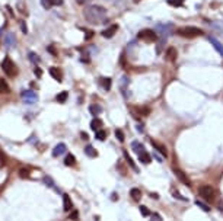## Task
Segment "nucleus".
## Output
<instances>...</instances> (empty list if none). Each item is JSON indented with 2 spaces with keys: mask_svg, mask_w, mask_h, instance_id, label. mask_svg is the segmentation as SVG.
Returning a JSON list of instances; mask_svg holds the SVG:
<instances>
[{
  "mask_svg": "<svg viewBox=\"0 0 223 221\" xmlns=\"http://www.w3.org/2000/svg\"><path fill=\"white\" fill-rule=\"evenodd\" d=\"M83 15L86 17V21L91 22V23H95V25L106 21V9L102 7V6H98V4L85 7Z\"/></svg>",
  "mask_w": 223,
  "mask_h": 221,
  "instance_id": "f257e3e1",
  "label": "nucleus"
},
{
  "mask_svg": "<svg viewBox=\"0 0 223 221\" xmlns=\"http://www.w3.org/2000/svg\"><path fill=\"white\" fill-rule=\"evenodd\" d=\"M198 194L201 196L203 199L206 201V202H213L216 199V189L215 188H211L210 185H203V186L198 188Z\"/></svg>",
  "mask_w": 223,
  "mask_h": 221,
  "instance_id": "f03ea898",
  "label": "nucleus"
},
{
  "mask_svg": "<svg viewBox=\"0 0 223 221\" xmlns=\"http://www.w3.org/2000/svg\"><path fill=\"white\" fill-rule=\"evenodd\" d=\"M2 70L10 77H15L18 74L16 64L13 63V60L10 57H4L3 58V61H2Z\"/></svg>",
  "mask_w": 223,
  "mask_h": 221,
  "instance_id": "7ed1b4c3",
  "label": "nucleus"
},
{
  "mask_svg": "<svg viewBox=\"0 0 223 221\" xmlns=\"http://www.w3.org/2000/svg\"><path fill=\"white\" fill-rule=\"evenodd\" d=\"M178 35L185 37V38H195V37H201L203 31L200 28H195V26H185V28L178 29Z\"/></svg>",
  "mask_w": 223,
  "mask_h": 221,
  "instance_id": "20e7f679",
  "label": "nucleus"
},
{
  "mask_svg": "<svg viewBox=\"0 0 223 221\" xmlns=\"http://www.w3.org/2000/svg\"><path fill=\"white\" fill-rule=\"evenodd\" d=\"M137 38L142 39V41H144V42H156V39H158V35H156L155 31L152 29H142L137 34Z\"/></svg>",
  "mask_w": 223,
  "mask_h": 221,
  "instance_id": "39448f33",
  "label": "nucleus"
},
{
  "mask_svg": "<svg viewBox=\"0 0 223 221\" xmlns=\"http://www.w3.org/2000/svg\"><path fill=\"white\" fill-rule=\"evenodd\" d=\"M21 98L25 103H37L38 95H37V92L29 89V90H23V92L21 93Z\"/></svg>",
  "mask_w": 223,
  "mask_h": 221,
  "instance_id": "423d86ee",
  "label": "nucleus"
},
{
  "mask_svg": "<svg viewBox=\"0 0 223 221\" xmlns=\"http://www.w3.org/2000/svg\"><path fill=\"white\" fill-rule=\"evenodd\" d=\"M156 29H158L159 35L162 37V39H166V37L171 34V25H166V23H159L156 26Z\"/></svg>",
  "mask_w": 223,
  "mask_h": 221,
  "instance_id": "0eeeda50",
  "label": "nucleus"
},
{
  "mask_svg": "<svg viewBox=\"0 0 223 221\" xmlns=\"http://www.w3.org/2000/svg\"><path fill=\"white\" fill-rule=\"evenodd\" d=\"M174 173H175V176H177L179 180H181L182 183H185L187 186H191V182H189V178L187 176L184 172H182L181 169H178V167H174Z\"/></svg>",
  "mask_w": 223,
  "mask_h": 221,
  "instance_id": "6e6552de",
  "label": "nucleus"
},
{
  "mask_svg": "<svg viewBox=\"0 0 223 221\" xmlns=\"http://www.w3.org/2000/svg\"><path fill=\"white\" fill-rule=\"evenodd\" d=\"M117 31H118V25L117 23H114V25H111V26H108L106 29H104L101 32V35L104 37V38H112L114 35L117 34Z\"/></svg>",
  "mask_w": 223,
  "mask_h": 221,
  "instance_id": "1a4fd4ad",
  "label": "nucleus"
},
{
  "mask_svg": "<svg viewBox=\"0 0 223 221\" xmlns=\"http://www.w3.org/2000/svg\"><path fill=\"white\" fill-rule=\"evenodd\" d=\"M4 45L8 48H13L16 45V37H15L13 32H9V34L4 37Z\"/></svg>",
  "mask_w": 223,
  "mask_h": 221,
  "instance_id": "9d476101",
  "label": "nucleus"
},
{
  "mask_svg": "<svg viewBox=\"0 0 223 221\" xmlns=\"http://www.w3.org/2000/svg\"><path fill=\"white\" fill-rule=\"evenodd\" d=\"M209 42L211 44V45H213V47H215V50L217 52H219L220 55H223V45H222V42H220V41H217V39L216 38H213V37H209Z\"/></svg>",
  "mask_w": 223,
  "mask_h": 221,
  "instance_id": "9b49d317",
  "label": "nucleus"
},
{
  "mask_svg": "<svg viewBox=\"0 0 223 221\" xmlns=\"http://www.w3.org/2000/svg\"><path fill=\"white\" fill-rule=\"evenodd\" d=\"M73 208V202L70 199V195L69 194H63V209L64 211H70Z\"/></svg>",
  "mask_w": 223,
  "mask_h": 221,
  "instance_id": "f8f14e48",
  "label": "nucleus"
},
{
  "mask_svg": "<svg viewBox=\"0 0 223 221\" xmlns=\"http://www.w3.org/2000/svg\"><path fill=\"white\" fill-rule=\"evenodd\" d=\"M48 71H50V74H51V77H53V79H55V80L59 81H63V74H61V71H60V68H57V67H50V70H48Z\"/></svg>",
  "mask_w": 223,
  "mask_h": 221,
  "instance_id": "ddd939ff",
  "label": "nucleus"
},
{
  "mask_svg": "<svg viewBox=\"0 0 223 221\" xmlns=\"http://www.w3.org/2000/svg\"><path fill=\"white\" fill-rule=\"evenodd\" d=\"M66 153V144L64 143H60V144H57L54 147V150H53V156L54 157H59V156H61V154Z\"/></svg>",
  "mask_w": 223,
  "mask_h": 221,
  "instance_id": "4468645a",
  "label": "nucleus"
},
{
  "mask_svg": "<svg viewBox=\"0 0 223 221\" xmlns=\"http://www.w3.org/2000/svg\"><path fill=\"white\" fill-rule=\"evenodd\" d=\"M150 143H152V145L155 147V150H158V151L162 154V157H168V151H166V149H165L163 145H162V144H158L155 140H152Z\"/></svg>",
  "mask_w": 223,
  "mask_h": 221,
  "instance_id": "2eb2a0df",
  "label": "nucleus"
},
{
  "mask_svg": "<svg viewBox=\"0 0 223 221\" xmlns=\"http://www.w3.org/2000/svg\"><path fill=\"white\" fill-rule=\"evenodd\" d=\"M124 159H126V160H127V163L130 165V167H131V169H133V170H134V172H139V169H137V166H136L134 160L131 159L130 153H128V151H126V150H124Z\"/></svg>",
  "mask_w": 223,
  "mask_h": 221,
  "instance_id": "dca6fc26",
  "label": "nucleus"
},
{
  "mask_svg": "<svg viewBox=\"0 0 223 221\" xmlns=\"http://www.w3.org/2000/svg\"><path fill=\"white\" fill-rule=\"evenodd\" d=\"M166 60L168 61H175L177 60V50L174 47H169L166 50Z\"/></svg>",
  "mask_w": 223,
  "mask_h": 221,
  "instance_id": "f3484780",
  "label": "nucleus"
},
{
  "mask_svg": "<svg viewBox=\"0 0 223 221\" xmlns=\"http://www.w3.org/2000/svg\"><path fill=\"white\" fill-rule=\"evenodd\" d=\"M131 149L134 150V153L140 154L144 151V145L142 144V143H139V141H133V143H131Z\"/></svg>",
  "mask_w": 223,
  "mask_h": 221,
  "instance_id": "a211bd4d",
  "label": "nucleus"
},
{
  "mask_svg": "<svg viewBox=\"0 0 223 221\" xmlns=\"http://www.w3.org/2000/svg\"><path fill=\"white\" fill-rule=\"evenodd\" d=\"M139 160H140L142 163H144V165H148V163H150L152 157H150V154H149L148 151L144 150L143 153H140V154H139Z\"/></svg>",
  "mask_w": 223,
  "mask_h": 221,
  "instance_id": "6ab92c4d",
  "label": "nucleus"
},
{
  "mask_svg": "<svg viewBox=\"0 0 223 221\" xmlns=\"http://www.w3.org/2000/svg\"><path fill=\"white\" fill-rule=\"evenodd\" d=\"M130 195H131V198H133L134 201H137V202L142 199V191H140V189H137V188H133V189H131Z\"/></svg>",
  "mask_w": 223,
  "mask_h": 221,
  "instance_id": "aec40b11",
  "label": "nucleus"
},
{
  "mask_svg": "<svg viewBox=\"0 0 223 221\" xmlns=\"http://www.w3.org/2000/svg\"><path fill=\"white\" fill-rule=\"evenodd\" d=\"M18 174H19V178L22 179H28L31 176V170L28 167H21V169L18 170Z\"/></svg>",
  "mask_w": 223,
  "mask_h": 221,
  "instance_id": "412c9836",
  "label": "nucleus"
},
{
  "mask_svg": "<svg viewBox=\"0 0 223 221\" xmlns=\"http://www.w3.org/2000/svg\"><path fill=\"white\" fill-rule=\"evenodd\" d=\"M89 112L92 115H98L102 112V108L101 105H98V103H92V105H89Z\"/></svg>",
  "mask_w": 223,
  "mask_h": 221,
  "instance_id": "4be33fe9",
  "label": "nucleus"
},
{
  "mask_svg": "<svg viewBox=\"0 0 223 221\" xmlns=\"http://www.w3.org/2000/svg\"><path fill=\"white\" fill-rule=\"evenodd\" d=\"M85 153L88 154L89 157H98V151L93 149V145H91V144L85 147Z\"/></svg>",
  "mask_w": 223,
  "mask_h": 221,
  "instance_id": "5701e85b",
  "label": "nucleus"
},
{
  "mask_svg": "<svg viewBox=\"0 0 223 221\" xmlns=\"http://www.w3.org/2000/svg\"><path fill=\"white\" fill-rule=\"evenodd\" d=\"M99 83H101L102 87H104L105 90L111 89V79L110 77H101V79H99Z\"/></svg>",
  "mask_w": 223,
  "mask_h": 221,
  "instance_id": "b1692460",
  "label": "nucleus"
},
{
  "mask_svg": "<svg viewBox=\"0 0 223 221\" xmlns=\"http://www.w3.org/2000/svg\"><path fill=\"white\" fill-rule=\"evenodd\" d=\"M101 127H102V121H101V119H98V118L92 119V122H91V128H92L93 131H99V130H101Z\"/></svg>",
  "mask_w": 223,
  "mask_h": 221,
  "instance_id": "393cba45",
  "label": "nucleus"
},
{
  "mask_svg": "<svg viewBox=\"0 0 223 221\" xmlns=\"http://www.w3.org/2000/svg\"><path fill=\"white\" fill-rule=\"evenodd\" d=\"M67 98H69V93L66 92V90H63V92H60L57 96H55V99H57V102H60V103H64L66 101H67Z\"/></svg>",
  "mask_w": 223,
  "mask_h": 221,
  "instance_id": "a878e982",
  "label": "nucleus"
},
{
  "mask_svg": "<svg viewBox=\"0 0 223 221\" xmlns=\"http://www.w3.org/2000/svg\"><path fill=\"white\" fill-rule=\"evenodd\" d=\"M75 163H76V159H75V156L73 154H66V159H64V165L66 166H75Z\"/></svg>",
  "mask_w": 223,
  "mask_h": 221,
  "instance_id": "bb28decb",
  "label": "nucleus"
},
{
  "mask_svg": "<svg viewBox=\"0 0 223 221\" xmlns=\"http://www.w3.org/2000/svg\"><path fill=\"white\" fill-rule=\"evenodd\" d=\"M8 92H9L8 83H6L3 79H0V93H8Z\"/></svg>",
  "mask_w": 223,
  "mask_h": 221,
  "instance_id": "cd10ccee",
  "label": "nucleus"
},
{
  "mask_svg": "<svg viewBox=\"0 0 223 221\" xmlns=\"http://www.w3.org/2000/svg\"><path fill=\"white\" fill-rule=\"evenodd\" d=\"M195 205H197V207H200V208H201L203 211H206V213H210V209H211L209 205L204 204V202H201V201H195Z\"/></svg>",
  "mask_w": 223,
  "mask_h": 221,
  "instance_id": "c85d7f7f",
  "label": "nucleus"
},
{
  "mask_svg": "<svg viewBox=\"0 0 223 221\" xmlns=\"http://www.w3.org/2000/svg\"><path fill=\"white\" fill-rule=\"evenodd\" d=\"M169 6H174V7H181L184 4V0H168Z\"/></svg>",
  "mask_w": 223,
  "mask_h": 221,
  "instance_id": "c756f323",
  "label": "nucleus"
},
{
  "mask_svg": "<svg viewBox=\"0 0 223 221\" xmlns=\"http://www.w3.org/2000/svg\"><path fill=\"white\" fill-rule=\"evenodd\" d=\"M28 58H29L32 63H35V64H38L39 61H41V58H39V57H38L35 52H29V54H28Z\"/></svg>",
  "mask_w": 223,
  "mask_h": 221,
  "instance_id": "7c9ffc66",
  "label": "nucleus"
},
{
  "mask_svg": "<svg viewBox=\"0 0 223 221\" xmlns=\"http://www.w3.org/2000/svg\"><path fill=\"white\" fill-rule=\"evenodd\" d=\"M95 138L99 141H104L106 138V132L102 131V130H99V131H96V135H95Z\"/></svg>",
  "mask_w": 223,
  "mask_h": 221,
  "instance_id": "2f4dec72",
  "label": "nucleus"
},
{
  "mask_svg": "<svg viewBox=\"0 0 223 221\" xmlns=\"http://www.w3.org/2000/svg\"><path fill=\"white\" fill-rule=\"evenodd\" d=\"M140 213H142V215H143V217H150V215H152L150 211H149V208H148V207H144V205H142V207H140Z\"/></svg>",
  "mask_w": 223,
  "mask_h": 221,
  "instance_id": "473e14b6",
  "label": "nucleus"
},
{
  "mask_svg": "<svg viewBox=\"0 0 223 221\" xmlns=\"http://www.w3.org/2000/svg\"><path fill=\"white\" fill-rule=\"evenodd\" d=\"M115 137H117V140H118V141L124 143V134H122L121 130H115Z\"/></svg>",
  "mask_w": 223,
  "mask_h": 221,
  "instance_id": "72a5a7b5",
  "label": "nucleus"
},
{
  "mask_svg": "<svg viewBox=\"0 0 223 221\" xmlns=\"http://www.w3.org/2000/svg\"><path fill=\"white\" fill-rule=\"evenodd\" d=\"M41 4H42V7L48 10V9L53 6V2H51V0H41Z\"/></svg>",
  "mask_w": 223,
  "mask_h": 221,
  "instance_id": "f704fd0d",
  "label": "nucleus"
},
{
  "mask_svg": "<svg viewBox=\"0 0 223 221\" xmlns=\"http://www.w3.org/2000/svg\"><path fill=\"white\" fill-rule=\"evenodd\" d=\"M172 195L175 196L177 199H179V201H184V202H187V201H188V199H187V198H185V196H182L181 194H178V191H174V192H172Z\"/></svg>",
  "mask_w": 223,
  "mask_h": 221,
  "instance_id": "c9c22d12",
  "label": "nucleus"
},
{
  "mask_svg": "<svg viewBox=\"0 0 223 221\" xmlns=\"http://www.w3.org/2000/svg\"><path fill=\"white\" fill-rule=\"evenodd\" d=\"M44 183H45V185H48V186H51V188H55L54 182H53V180H51V178H48V176H45V178H44Z\"/></svg>",
  "mask_w": 223,
  "mask_h": 221,
  "instance_id": "e433bc0d",
  "label": "nucleus"
},
{
  "mask_svg": "<svg viewBox=\"0 0 223 221\" xmlns=\"http://www.w3.org/2000/svg\"><path fill=\"white\" fill-rule=\"evenodd\" d=\"M4 162H6V154L3 150H0V166H3Z\"/></svg>",
  "mask_w": 223,
  "mask_h": 221,
  "instance_id": "4c0bfd02",
  "label": "nucleus"
},
{
  "mask_svg": "<svg viewBox=\"0 0 223 221\" xmlns=\"http://www.w3.org/2000/svg\"><path fill=\"white\" fill-rule=\"evenodd\" d=\"M150 221H163L162 217H160L159 214H152L150 215Z\"/></svg>",
  "mask_w": 223,
  "mask_h": 221,
  "instance_id": "58836bf2",
  "label": "nucleus"
},
{
  "mask_svg": "<svg viewBox=\"0 0 223 221\" xmlns=\"http://www.w3.org/2000/svg\"><path fill=\"white\" fill-rule=\"evenodd\" d=\"M21 26H22V32H23V34H28V28H26V23L23 21H21Z\"/></svg>",
  "mask_w": 223,
  "mask_h": 221,
  "instance_id": "ea45409f",
  "label": "nucleus"
},
{
  "mask_svg": "<svg viewBox=\"0 0 223 221\" xmlns=\"http://www.w3.org/2000/svg\"><path fill=\"white\" fill-rule=\"evenodd\" d=\"M77 218H79V213H77V211H73L72 215H70V220H77Z\"/></svg>",
  "mask_w": 223,
  "mask_h": 221,
  "instance_id": "a19ab883",
  "label": "nucleus"
},
{
  "mask_svg": "<svg viewBox=\"0 0 223 221\" xmlns=\"http://www.w3.org/2000/svg\"><path fill=\"white\" fill-rule=\"evenodd\" d=\"M51 2H53L54 6H61L63 4V0H51Z\"/></svg>",
  "mask_w": 223,
  "mask_h": 221,
  "instance_id": "79ce46f5",
  "label": "nucleus"
},
{
  "mask_svg": "<svg viewBox=\"0 0 223 221\" xmlns=\"http://www.w3.org/2000/svg\"><path fill=\"white\" fill-rule=\"evenodd\" d=\"M34 71H35V74H37V77H41L42 76V70H41V68H35V70H34Z\"/></svg>",
  "mask_w": 223,
  "mask_h": 221,
  "instance_id": "37998d69",
  "label": "nucleus"
},
{
  "mask_svg": "<svg viewBox=\"0 0 223 221\" xmlns=\"http://www.w3.org/2000/svg\"><path fill=\"white\" fill-rule=\"evenodd\" d=\"M48 51H50V54H53V55H57V52H55V48H53V47H48Z\"/></svg>",
  "mask_w": 223,
  "mask_h": 221,
  "instance_id": "c03bdc74",
  "label": "nucleus"
},
{
  "mask_svg": "<svg viewBox=\"0 0 223 221\" xmlns=\"http://www.w3.org/2000/svg\"><path fill=\"white\" fill-rule=\"evenodd\" d=\"M153 157H155L156 160H159V162H162V157H160V156H159L158 153H155V154H153Z\"/></svg>",
  "mask_w": 223,
  "mask_h": 221,
  "instance_id": "a18cd8bd",
  "label": "nucleus"
},
{
  "mask_svg": "<svg viewBox=\"0 0 223 221\" xmlns=\"http://www.w3.org/2000/svg\"><path fill=\"white\" fill-rule=\"evenodd\" d=\"M92 32H86V39H88V38H91V37H92Z\"/></svg>",
  "mask_w": 223,
  "mask_h": 221,
  "instance_id": "49530a36",
  "label": "nucleus"
},
{
  "mask_svg": "<svg viewBox=\"0 0 223 221\" xmlns=\"http://www.w3.org/2000/svg\"><path fill=\"white\" fill-rule=\"evenodd\" d=\"M80 134H82V138H85V140L88 138V135H86V132H80Z\"/></svg>",
  "mask_w": 223,
  "mask_h": 221,
  "instance_id": "de8ad7c7",
  "label": "nucleus"
},
{
  "mask_svg": "<svg viewBox=\"0 0 223 221\" xmlns=\"http://www.w3.org/2000/svg\"><path fill=\"white\" fill-rule=\"evenodd\" d=\"M86 2H88V0H77V3H80V4H85Z\"/></svg>",
  "mask_w": 223,
  "mask_h": 221,
  "instance_id": "09e8293b",
  "label": "nucleus"
},
{
  "mask_svg": "<svg viewBox=\"0 0 223 221\" xmlns=\"http://www.w3.org/2000/svg\"><path fill=\"white\" fill-rule=\"evenodd\" d=\"M219 209H222V211H223V204H220V205H219Z\"/></svg>",
  "mask_w": 223,
  "mask_h": 221,
  "instance_id": "8fccbe9b",
  "label": "nucleus"
},
{
  "mask_svg": "<svg viewBox=\"0 0 223 221\" xmlns=\"http://www.w3.org/2000/svg\"><path fill=\"white\" fill-rule=\"evenodd\" d=\"M2 32H3V28H0V34H2Z\"/></svg>",
  "mask_w": 223,
  "mask_h": 221,
  "instance_id": "3c124183",
  "label": "nucleus"
}]
</instances>
